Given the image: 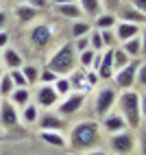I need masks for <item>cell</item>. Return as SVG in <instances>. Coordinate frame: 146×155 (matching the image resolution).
<instances>
[{
	"label": "cell",
	"instance_id": "obj_46",
	"mask_svg": "<svg viewBox=\"0 0 146 155\" xmlns=\"http://www.w3.org/2000/svg\"><path fill=\"white\" fill-rule=\"evenodd\" d=\"M140 109H142V118H146V92L140 94Z\"/></svg>",
	"mask_w": 146,
	"mask_h": 155
},
{
	"label": "cell",
	"instance_id": "obj_26",
	"mask_svg": "<svg viewBox=\"0 0 146 155\" xmlns=\"http://www.w3.org/2000/svg\"><path fill=\"white\" fill-rule=\"evenodd\" d=\"M37 118H39V107L35 105V103H28V105H24L22 111H20V120H24L26 125L37 122Z\"/></svg>",
	"mask_w": 146,
	"mask_h": 155
},
{
	"label": "cell",
	"instance_id": "obj_29",
	"mask_svg": "<svg viewBox=\"0 0 146 155\" xmlns=\"http://www.w3.org/2000/svg\"><path fill=\"white\" fill-rule=\"evenodd\" d=\"M53 87L57 90V94H59V98H63V96H68L70 92H72V83H70V79H68V77H57V81L53 83Z\"/></svg>",
	"mask_w": 146,
	"mask_h": 155
},
{
	"label": "cell",
	"instance_id": "obj_7",
	"mask_svg": "<svg viewBox=\"0 0 146 155\" xmlns=\"http://www.w3.org/2000/svg\"><path fill=\"white\" fill-rule=\"evenodd\" d=\"M138 68H140V59H131L124 68L113 72V83H116V87L118 90H131V87H135Z\"/></svg>",
	"mask_w": 146,
	"mask_h": 155
},
{
	"label": "cell",
	"instance_id": "obj_28",
	"mask_svg": "<svg viewBox=\"0 0 146 155\" xmlns=\"http://www.w3.org/2000/svg\"><path fill=\"white\" fill-rule=\"evenodd\" d=\"M111 55H113V70H120V68H124L131 61V57L124 53L120 46H113L111 48Z\"/></svg>",
	"mask_w": 146,
	"mask_h": 155
},
{
	"label": "cell",
	"instance_id": "obj_13",
	"mask_svg": "<svg viewBox=\"0 0 146 155\" xmlns=\"http://www.w3.org/2000/svg\"><path fill=\"white\" fill-rule=\"evenodd\" d=\"M118 20H122V22H131V24H140V26H146V13L138 11L131 2H122L118 7L116 11Z\"/></svg>",
	"mask_w": 146,
	"mask_h": 155
},
{
	"label": "cell",
	"instance_id": "obj_39",
	"mask_svg": "<svg viewBox=\"0 0 146 155\" xmlns=\"http://www.w3.org/2000/svg\"><path fill=\"white\" fill-rule=\"evenodd\" d=\"M85 79H87V85H89V87H94V85L100 81V77H98L96 70H85Z\"/></svg>",
	"mask_w": 146,
	"mask_h": 155
},
{
	"label": "cell",
	"instance_id": "obj_43",
	"mask_svg": "<svg viewBox=\"0 0 146 155\" xmlns=\"http://www.w3.org/2000/svg\"><path fill=\"white\" fill-rule=\"evenodd\" d=\"M129 2L138 9V11H142V13H146V0H129Z\"/></svg>",
	"mask_w": 146,
	"mask_h": 155
},
{
	"label": "cell",
	"instance_id": "obj_30",
	"mask_svg": "<svg viewBox=\"0 0 146 155\" xmlns=\"http://www.w3.org/2000/svg\"><path fill=\"white\" fill-rule=\"evenodd\" d=\"M13 90H15L13 81H11V77H9V72H5V74L0 77V96L9 98V94H11Z\"/></svg>",
	"mask_w": 146,
	"mask_h": 155
},
{
	"label": "cell",
	"instance_id": "obj_5",
	"mask_svg": "<svg viewBox=\"0 0 146 155\" xmlns=\"http://www.w3.org/2000/svg\"><path fill=\"white\" fill-rule=\"evenodd\" d=\"M55 39V28L48 22H37L28 28V44L35 50H46Z\"/></svg>",
	"mask_w": 146,
	"mask_h": 155
},
{
	"label": "cell",
	"instance_id": "obj_48",
	"mask_svg": "<svg viewBox=\"0 0 146 155\" xmlns=\"http://www.w3.org/2000/svg\"><path fill=\"white\" fill-rule=\"evenodd\" d=\"M68 2H76V0H50V5H68Z\"/></svg>",
	"mask_w": 146,
	"mask_h": 155
},
{
	"label": "cell",
	"instance_id": "obj_32",
	"mask_svg": "<svg viewBox=\"0 0 146 155\" xmlns=\"http://www.w3.org/2000/svg\"><path fill=\"white\" fill-rule=\"evenodd\" d=\"M57 72H53V70H50V68H41L39 70V83L41 85H53L55 83V81H57Z\"/></svg>",
	"mask_w": 146,
	"mask_h": 155
},
{
	"label": "cell",
	"instance_id": "obj_41",
	"mask_svg": "<svg viewBox=\"0 0 146 155\" xmlns=\"http://www.w3.org/2000/svg\"><path fill=\"white\" fill-rule=\"evenodd\" d=\"M9 24V13L5 11V9H0V31H5Z\"/></svg>",
	"mask_w": 146,
	"mask_h": 155
},
{
	"label": "cell",
	"instance_id": "obj_19",
	"mask_svg": "<svg viewBox=\"0 0 146 155\" xmlns=\"http://www.w3.org/2000/svg\"><path fill=\"white\" fill-rule=\"evenodd\" d=\"M55 11L61 15V18H68V20H81L83 18V11L79 2H68V5H53Z\"/></svg>",
	"mask_w": 146,
	"mask_h": 155
},
{
	"label": "cell",
	"instance_id": "obj_44",
	"mask_svg": "<svg viewBox=\"0 0 146 155\" xmlns=\"http://www.w3.org/2000/svg\"><path fill=\"white\" fill-rule=\"evenodd\" d=\"M138 147H140V155H146V133L138 138Z\"/></svg>",
	"mask_w": 146,
	"mask_h": 155
},
{
	"label": "cell",
	"instance_id": "obj_37",
	"mask_svg": "<svg viewBox=\"0 0 146 155\" xmlns=\"http://www.w3.org/2000/svg\"><path fill=\"white\" fill-rule=\"evenodd\" d=\"M72 44H74V50H76V53H83L85 48H89V37H87V35L76 37V39H72Z\"/></svg>",
	"mask_w": 146,
	"mask_h": 155
},
{
	"label": "cell",
	"instance_id": "obj_45",
	"mask_svg": "<svg viewBox=\"0 0 146 155\" xmlns=\"http://www.w3.org/2000/svg\"><path fill=\"white\" fill-rule=\"evenodd\" d=\"M140 42H142V57H146V26H142V33H140Z\"/></svg>",
	"mask_w": 146,
	"mask_h": 155
},
{
	"label": "cell",
	"instance_id": "obj_40",
	"mask_svg": "<svg viewBox=\"0 0 146 155\" xmlns=\"http://www.w3.org/2000/svg\"><path fill=\"white\" fill-rule=\"evenodd\" d=\"M26 2L31 7H35L37 11H46V9L50 7V0H26Z\"/></svg>",
	"mask_w": 146,
	"mask_h": 155
},
{
	"label": "cell",
	"instance_id": "obj_42",
	"mask_svg": "<svg viewBox=\"0 0 146 155\" xmlns=\"http://www.w3.org/2000/svg\"><path fill=\"white\" fill-rule=\"evenodd\" d=\"M9 46V33H7V28L5 31H0V50L7 48Z\"/></svg>",
	"mask_w": 146,
	"mask_h": 155
},
{
	"label": "cell",
	"instance_id": "obj_49",
	"mask_svg": "<svg viewBox=\"0 0 146 155\" xmlns=\"http://www.w3.org/2000/svg\"><path fill=\"white\" fill-rule=\"evenodd\" d=\"M2 74H5V66H2V64H0V77H2Z\"/></svg>",
	"mask_w": 146,
	"mask_h": 155
},
{
	"label": "cell",
	"instance_id": "obj_31",
	"mask_svg": "<svg viewBox=\"0 0 146 155\" xmlns=\"http://www.w3.org/2000/svg\"><path fill=\"white\" fill-rule=\"evenodd\" d=\"M96 53H98V50H94V48H85L83 53H79V64H81L83 68H85V70H87V68H92Z\"/></svg>",
	"mask_w": 146,
	"mask_h": 155
},
{
	"label": "cell",
	"instance_id": "obj_2",
	"mask_svg": "<svg viewBox=\"0 0 146 155\" xmlns=\"http://www.w3.org/2000/svg\"><path fill=\"white\" fill-rule=\"evenodd\" d=\"M76 64H79V53L74 50V44L63 42L61 46H57L53 50V55L48 57L46 68L57 72L59 77H68L72 70H76Z\"/></svg>",
	"mask_w": 146,
	"mask_h": 155
},
{
	"label": "cell",
	"instance_id": "obj_4",
	"mask_svg": "<svg viewBox=\"0 0 146 155\" xmlns=\"http://www.w3.org/2000/svg\"><path fill=\"white\" fill-rule=\"evenodd\" d=\"M109 149L116 155H131L138 149V136H135L133 129H124L118 133H111L109 136Z\"/></svg>",
	"mask_w": 146,
	"mask_h": 155
},
{
	"label": "cell",
	"instance_id": "obj_47",
	"mask_svg": "<svg viewBox=\"0 0 146 155\" xmlns=\"http://www.w3.org/2000/svg\"><path fill=\"white\" fill-rule=\"evenodd\" d=\"M83 155H109V153L96 147V149H89V151H85V153H83Z\"/></svg>",
	"mask_w": 146,
	"mask_h": 155
},
{
	"label": "cell",
	"instance_id": "obj_6",
	"mask_svg": "<svg viewBox=\"0 0 146 155\" xmlns=\"http://www.w3.org/2000/svg\"><path fill=\"white\" fill-rule=\"evenodd\" d=\"M118 94H120V90L118 87H100L96 92V98H94V111H96V116L102 118L105 114H109L113 107H116V103H118Z\"/></svg>",
	"mask_w": 146,
	"mask_h": 155
},
{
	"label": "cell",
	"instance_id": "obj_1",
	"mask_svg": "<svg viewBox=\"0 0 146 155\" xmlns=\"http://www.w3.org/2000/svg\"><path fill=\"white\" fill-rule=\"evenodd\" d=\"M100 142V122L85 118L72 125L68 133V147L74 153H85L89 149H96Z\"/></svg>",
	"mask_w": 146,
	"mask_h": 155
},
{
	"label": "cell",
	"instance_id": "obj_17",
	"mask_svg": "<svg viewBox=\"0 0 146 155\" xmlns=\"http://www.w3.org/2000/svg\"><path fill=\"white\" fill-rule=\"evenodd\" d=\"M98 77H100V81H109V79H113V55H111V48H105L102 50V59H100V66H98Z\"/></svg>",
	"mask_w": 146,
	"mask_h": 155
},
{
	"label": "cell",
	"instance_id": "obj_9",
	"mask_svg": "<svg viewBox=\"0 0 146 155\" xmlns=\"http://www.w3.org/2000/svg\"><path fill=\"white\" fill-rule=\"evenodd\" d=\"M20 125V111L11 101H0V127L5 131H11Z\"/></svg>",
	"mask_w": 146,
	"mask_h": 155
},
{
	"label": "cell",
	"instance_id": "obj_8",
	"mask_svg": "<svg viewBox=\"0 0 146 155\" xmlns=\"http://www.w3.org/2000/svg\"><path fill=\"white\" fill-rule=\"evenodd\" d=\"M83 105H85V92H70L68 96H63L61 105H57V114L63 118L74 116L83 109Z\"/></svg>",
	"mask_w": 146,
	"mask_h": 155
},
{
	"label": "cell",
	"instance_id": "obj_50",
	"mask_svg": "<svg viewBox=\"0 0 146 155\" xmlns=\"http://www.w3.org/2000/svg\"><path fill=\"white\" fill-rule=\"evenodd\" d=\"M13 2H18V5H20V2H26V0H13Z\"/></svg>",
	"mask_w": 146,
	"mask_h": 155
},
{
	"label": "cell",
	"instance_id": "obj_36",
	"mask_svg": "<svg viewBox=\"0 0 146 155\" xmlns=\"http://www.w3.org/2000/svg\"><path fill=\"white\" fill-rule=\"evenodd\" d=\"M135 87H142V90H146V61H140L138 77H135Z\"/></svg>",
	"mask_w": 146,
	"mask_h": 155
},
{
	"label": "cell",
	"instance_id": "obj_23",
	"mask_svg": "<svg viewBox=\"0 0 146 155\" xmlns=\"http://www.w3.org/2000/svg\"><path fill=\"white\" fill-rule=\"evenodd\" d=\"M124 53H127L131 59H142V42H140V35L138 37H131V39H127V42H122V46H120Z\"/></svg>",
	"mask_w": 146,
	"mask_h": 155
},
{
	"label": "cell",
	"instance_id": "obj_11",
	"mask_svg": "<svg viewBox=\"0 0 146 155\" xmlns=\"http://www.w3.org/2000/svg\"><path fill=\"white\" fill-rule=\"evenodd\" d=\"M59 103V94L53 85H41L35 90V105L37 107H44V109H50V107H57Z\"/></svg>",
	"mask_w": 146,
	"mask_h": 155
},
{
	"label": "cell",
	"instance_id": "obj_25",
	"mask_svg": "<svg viewBox=\"0 0 146 155\" xmlns=\"http://www.w3.org/2000/svg\"><path fill=\"white\" fill-rule=\"evenodd\" d=\"M92 33V24L85 22V20H72V26H70V35L72 39L83 37V35H89Z\"/></svg>",
	"mask_w": 146,
	"mask_h": 155
},
{
	"label": "cell",
	"instance_id": "obj_10",
	"mask_svg": "<svg viewBox=\"0 0 146 155\" xmlns=\"http://www.w3.org/2000/svg\"><path fill=\"white\" fill-rule=\"evenodd\" d=\"M124 129H129V125H127V120H124V116L120 111H109V114H105V116L100 118V131H105V133H118V131H124Z\"/></svg>",
	"mask_w": 146,
	"mask_h": 155
},
{
	"label": "cell",
	"instance_id": "obj_12",
	"mask_svg": "<svg viewBox=\"0 0 146 155\" xmlns=\"http://www.w3.org/2000/svg\"><path fill=\"white\" fill-rule=\"evenodd\" d=\"M37 127H39V131H63L66 120H63V116H59L57 111H46V114H39Z\"/></svg>",
	"mask_w": 146,
	"mask_h": 155
},
{
	"label": "cell",
	"instance_id": "obj_24",
	"mask_svg": "<svg viewBox=\"0 0 146 155\" xmlns=\"http://www.w3.org/2000/svg\"><path fill=\"white\" fill-rule=\"evenodd\" d=\"M76 2H79V7H81L83 15H89V18H96L100 11H105L100 0H76Z\"/></svg>",
	"mask_w": 146,
	"mask_h": 155
},
{
	"label": "cell",
	"instance_id": "obj_33",
	"mask_svg": "<svg viewBox=\"0 0 146 155\" xmlns=\"http://www.w3.org/2000/svg\"><path fill=\"white\" fill-rule=\"evenodd\" d=\"M89 37V48H94V50H105V44H102V37H100V31H92V33L87 35Z\"/></svg>",
	"mask_w": 146,
	"mask_h": 155
},
{
	"label": "cell",
	"instance_id": "obj_15",
	"mask_svg": "<svg viewBox=\"0 0 146 155\" xmlns=\"http://www.w3.org/2000/svg\"><path fill=\"white\" fill-rule=\"evenodd\" d=\"M0 59H2V66L9 68V70H18V68L24 66V57H22V53H20L18 48H11V46L2 48V55H0Z\"/></svg>",
	"mask_w": 146,
	"mask_h": 155
},
{
	"label": "cell",
	"instance_id": "obj_38",
	"mask_svg": "<svg viewBox=\"0 0 146 155\" xmlns=\"http://www.w3.org/2000/svg\"><path fill=\"white\" fill-rule=\"evenodd\" d=\"M100 2H102V9H105V11H113V13H116L118 7L122 5V0H100Z\"/></svg>",
	"mask_w": 146,
	"mask_h": 155
},
{
	"label": "cell",
	"instance_id": "obj_22",
	"mask_svg": "<svg viewBox=\"0 0 146 155\" xmlns=\"http://www.w3.org/2000/svg\"><path fill=\"white\" fill-rule=\"evenodd\" d=\"M31 98H33V94H31L28 87H15L11 94H9V101H11L15 107H24V105H28Z\"/></svg>",
	"mask_w": 146,
	"mask_h": 155
},
{
	"label": "cell",
	"instance_id": "obj_14",
	"mask_svg": "<svg viewBox=\"0 0 146 155\" xmlns=\"http://www.w3.org/2000/svg\"><path fill=\"white\" fill-rule=\"evenodd\" d=\"M142 33V26L140 24H131V22H122V20H118L116 26H113V35H116V39L122 44L127 42V39L131 37H138Z\"/></svg>",
	"mask_w": 146,
	"mask_h": 155
},
{
	"label": "cell",
	"instance_id": "obj_35",
	"mask_svg": "<svg viewBox=\"0 0 146 155\" xmlns=\"http://www.w3.org/2000/svg\"><path fill=\"white\" fill-rule=\"evenodd\" d=\"M9 77H11V81H13V85L15 87H28V83H26V79H24V74H22V70H9Z\"/></svg>",
	"mask_w": 146,
	"mask_h": 155
},
{
	"label": "cell",
	"instance_id": "obj_16",
	"mask_svg": "<svg viewBox=\"0 0 146 155\" xmlns=\"http://www.w3.org/2000/svg\"><path fill=\"white\" fill-rule=\"evenodd\" d=\"M39 13H41V11H37V9L31 7L28 2H20V5H15V9H13V15L18 18L20 24H31V22H35V20L39 18Z\"/></svg>",
	"mask_w": 146,
	"mask_h": 155
},
{
	"label": "cell",
	"instance_id": "obj_18",
	"mask_svg": "<svg viewBox=\"0 0 146 155\" xmlns=\"http://www.w3.org/2000/svg\"><path fill=\"white\" fill-rule=\"evenodd\" d=\"M39 140L50 144V147H57V149L68 147V138L63 136V131H39Z\"/></svg>",
	"mask_w": 146,
	"mask_h": 155
},
{
	"label": "cell",
	"instance_id": "obj_20",
	"mask_svg": "<svg viewBox=\"0 0 146 155\" xmlns=\"http://www.w3.org/2000/svg\"><path fill=\"white\" fill-rule=\"evenodd\" d=\"M70 83H72V92H89L92 87L87 85V79H85V70H72L70 74Z\"/></svg>",
	"mask_w": 146,
	"mask_h": 155
},
{
	"label": "cell",
	"instance_id": "obj_51",
	"mask_svg": "<svg viewBox=\"0 0 146 155\" xmlns=\"http://www.w3.org/2000/svg\"><path fill=\"white\" fill-rule=\"evenodd\" d=\"M0 55H2V50H0Z\"/></svg>",
	"mask_w": 146,
	"mask_h": 155
},
{
	"label": "cell",
	"instance_id": "obj_21",
	"mask_svg": "<svg viewBox=\"0 0 146 155\" xmlns=\"http://www.w3.org/2000/svg\"><path fill=\"white\" fill-rule=\"evenodd\" d=\"M118 22V15L113 11H100L96 18H94V26L98 31H105V28H113Z\"/></svg>",
	"mask_w": 146,
	"mask_h": 155
},
{
	"label": "cell",
	"instance_id": "obj_3",
	"mask_svg": "<svg viewBox=\"0 0 146 155\" xmlns=\"http://www.w3.org/2000/svg\"><path fill=\"white\" fill-rule=\"evenodd\" d=\"M118 111L124 116V120H127L129 129L138 131L140 125H142V109H140V92L131 87V90H120L118 94Z\"/></svg>",
	"mask_w": 146,
	"mask_h": 155
},
{
	"label": "cell",
	"instance_id": "obj_34",
	"mask_svg": "<svg viewBox=\"0 0 146 155\" xmlns=\"http://www.w3.org/2000/svg\"><path fill=\"white\" fill-rule=\"evenodd\" d=\"M98 31V28H96ZM100 37H102V44H105V48H113L116 46V35H113V28H105V31H100Z\"/></svg>",
	"mask_w": 146,
	"mask_h": 155
},
{
	"label": "cell",
	"instance_id": "obj_27",
	"mask_svg": "<svg viewBox=\"0 0 146 155\" xmlns=\"http://www.w3.org/2000/svg\"><path fill=\"white\" fill-rule=\"evenodd\" d=\"M22 74H24V79H26V83L28 85H35V83H39V66H35V64H24L22 68Z\"/></svg>",
	"mask_w": 146,
	"mask_h": 155
}]
</instances>
